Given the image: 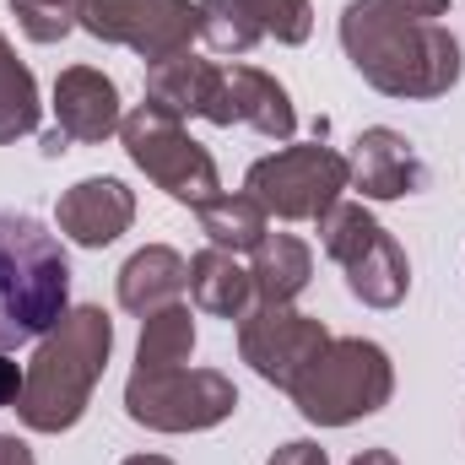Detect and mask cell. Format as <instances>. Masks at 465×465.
<instances>
[{
	"mask_svg": "<svg viewBox=\"0 0 465 465\" xmlns=\"http://www.w3.org/2000/svg\"><path fill=\"white\" fill-rule=\"evenodd\" d=\"M341 49L351 71L384 98H444L465 71L460 38L444 22L401 16L384 0H351L341 11Z\"/></svg>",
	"mask_w": 465,
	"mask_h": 465,
	"instance_id": "1",
	"label": "cell"
},
{
	"mask_svg": "<svg viewBox=\"0 0 465 465\" xmlns=\"http://www.w3.org/2000/svg\"><path fill=\"white\" fill-rule=\"evenodd\" d=\"M109 351H114V320L104 309H93V303L65 309L60 325L33 341V362H27L22 401H16L22 428L27 433H71L93 406Z\"/></svg>",
	"mask_w": 465,
	"mask_h": 465,
	"instance_id": "2",
	"label": "cell"
},
{
	"mask_svg": "<svg viewBox=\"0 0 465 465\" xmlns=\"http://www.w3.org/2000/svg\"><path fill=\"white\" fill-rule=\"evenodd\" d=\"M71 309L65 243L38 217L0 212V351L33 347Z\"/></svg>",
	"mask_w": 465,
	"mask_h": 465,
	"instance_id": "3",
	"label": "cell"
},
{
	"mask_svg": "<svg viewBox=\"0 0 465 465\" xmlns=\"http://www.w3.org/2000/svg\"><path fill=\"white\" fill-rule=\"evenodd\" d=\"M292 406L314 428H351L390 406L395 395V362L379 341L362 336H331L309 357V368L292 379Z\"/></svg>",
	"mask_w": 465,
	"mask_h": 465,
	"instance_id": "4",
	"label": "cell"
},
{
	"mask_svg": "<svg viewBox=\"0 0 465 465\" xmlns=\"http://www.w3.org/2000/svg\"><path fill=\"white\" fill-rule=\"evenodd\" d=\"M351 190V163L325 141H287L282 152L249 163L243 195L276 223H320Z\"/></svg>",
	"mask_w": 465,
	"mask_h": 465,
	"instance_id": "5",
	"label": "cell"
},
{
	"mask_svg": "<svg viewBox=\"0 0 465 465\" xmlns=\"http://www.w3.org/2000/svg\"><path fill=\"white\" fill-rule=\"evenodd\" d=\"M238 411V390L223 368H130L124 417L146 433H206Z\"/></svg>",
	"mask_w": 465,
	"mask_h": 465,
	"instance_id": "6",
	"label": "cell"
},
{
	"mask_svg": "<svg viewBox=\"0 0 465 465\" xmlns=\"http://www.w3.org/2000/svg\"><path fill=\"white\" fill-rule=\"evenodd\" d=\"M119 141H124V157L163 190L173 195L179 206H201L212 195H223V173H217V157L184 130V119L163 114L152 104L130 109L119 124Z\"/></svg>",
	"mask_w": 465,
	"mask_h": 465,
	"instance_id": "7",
	"label": "cell"
},
{
	"mask_svg": "<svg viewBox=\"0 0 465 465\" xmlns=\"http://www.w3.org/2000/svg\"><path fill=\"white\" fill-rule=\"evenodd\" d=\"M76 27L98 44H119L130 54H141L146 65L190 49V38H201V16L195 0H82Z\"/></svg>",
	"mask_w": 465,
	"mask_h": 465,
	"instance_id": "8",
	"label": "cell"
},
{
	"mask_svg": "<svg viewBox=\"0 0 465 465\" xmlns=\"http://www.w3.org/2000/svg\"><path fill=\"white\" fill-rule=\"evenodd\" d=\"M325 341H331L325 320L303 314L298 303H254L238 320V357L276 390H292V379Z\"/></svg>",
	"mask_w": 465,
	"mask_h": 465,
	"instance_id": "9",
	"label": "cell"
},
{
	"mask_svg": "<svg viewBox=\"0 0 465 465\" xmlns=\"http://www.w3.org/2000/svg\"><path fill=\"white\" fill-rule=\"evenodd\" d=\"M201 119H212V124H249V130H260L271 141H292L298 135V109H292L287 87L271 71L238 65V60L217 65V87H212V104H206Z\"/></svg>",
	"mask_w": 465,
	"mask_h": 465,
	"instance_id": "10",
	"label": "cell"
},
{
	"mask_svg": "<svg viewBox=\"0 0 465 465\" xmlns=\"http://www.w3.org/2000/svg\"><path fill=\"white\" fill-rule=\"evenodd\" d=\"M351 190L362 201H401V195H417L428 190V163L417 157V146L390 130V124H368L351 146Z\"/></svg>",
	"mask_w": 465,
	"mask_h": 465,
	"instance_id": "11",
	"label": "cell"
},
{
	"mask_svg": "<svg viewBox=\"0 0 465 465\" xmlns=\"http://www.w3.org/2000/svg\"><path fill=\"white\" fill-rule=\"evenodd\" d=\"M124 109H119V87L98 65H65L54 76V130H65V141L76 146H104L119 135Z\"/></svg>",
	"mask_w": 465,
	"mask_h": 465,
	"instance_id": "12",
	"label": "cell"
},
{
	"mask_svg": "<svg viewBox=\"0 0 465 465\" xmlns=\"http://www.w3.org/2000/svg\"><path fill=\"white\" fill-rule=\"evenodd\" d=\"M54 223L76 249H109L135 223V190H124L119 179H82L60 195Z\"/></svg>",
	"mask_w": 465,
	"mask_h": 465,
	"instance_id": "13",
	"label": "cell"
},
{
	"mask_svg": "<svg viewBox=\"0 0 465 465\" xmlns=\"http://www.w3.org/2000/svg\"><path fill=\"white\" fill-rule=\"evenodd\" d=\"M114 292L124 314L146 320V314H157V309H168V303H179L190 292V260L179 249H168V243H146L119 265Z\"/></svg>",
	"mask_w": 465,
	"mask_h": 465,
	"instance_id": "14",
	"label": "cell"
},
{
	"mask_svg": "<svg viewBox=\"0 0 465 465\" xmlns=\"http://www.w3.org/2000/svg\"><path fill=\"white\" fill-rule=\"evenodd\" d=\"M190 303L212 320H228L238 325L249 309H254V282H249V265H238V254L228 249H201L190 254Z\"/></svg>",
	"mask_w": 465,
	"mask_h": 465,
	"instance_id": "15",
	"label": "cell"
},
{
	"mask_svg": "<svg viewBox=\"0 0 465 465\" xmlns=\"http://www.w3.org/2000/svg\"><path fill=\"white\" fill-rule=\"evenodd\" d=\"M217 87V60H201L195 49H179L157 65H146V104L173 119H201Z\"/></svg>",
	"mask_w": 465,
	"mask_h": 465,
	"instance_id": "16",
	"label": "cell"
},
{
	"mask_svg": "<svg viewBox=\"0 0 465 465\" xmlns=\"http://www.w3.org/2000/svg\"><path fill=\"white\" fill-rule=\"evenodd\" d=\"M249 282L254 303H298L303 287L314 282V249L292 232H265L260 249L249 254Z\"/></svg>",
	"mask_w": 465,
	"mask_h": 465,
	"instance_id": "17",
	"label": "cell"
},
{
	"mask_svg": "<svg viewBox=\"0 0 465 465\" xmlns=\"http://www.w3.org/2000/svg\"><path fill=\"white\" fill-rule=\"evenodd\" d=\"M341 271H347V292L357 303H368V309H401L406 292H411V260L395 243V232L384 228L373 232V243Z\"/></svg>",
	"mask_w": 465,
	"mask_h": 465,
	"instance_id": "18",
	"label": "cell"
},
{
	"mask_svg": "<svg viewBox=\"0 0 465 465\" xmlns=\"http://www.w3.org/2000/svg\"><path fill=\"white\" fill-rule=\"evenodd\" d=\"M195 223L206 232L212 249H228V254H254L260 238L271 232V217L260 212V201H249L243 190L238 195H212L195 206Z\"/></svg>",
	"mask_w": 465,
	"mask_h": 465,
	"instance_id": "19",
	"label": "cell"
},
{
	"mask_svg": "<svg viewBox=\"0 0 465 465\" xmlns=\"http://www.w3.org/2000/svg\"><path fill=\"white\" fill-rule=\"evenodd\" d=\"M44 104H38V82L27 71V60H16L11 38L0 33V146H16L38 130Z\"/></svg>",
	"mask_w": 465,
	"mask_h": 465,
	"instance_id": "20",
	"label": "cell"
},
{
	"mask_svg": "<svg viewBox=\"0 0 465 465\" xmlns=\"http://www.w3.org/2000/svg\"><path fill=\"white\" fill-rule=\"evenodd\" d=\"M190 351H195V314H190V303H168V309L141 320L135 368H184Z\"/></svg>",
	"mask_w": 465,
	"mask_h": 465,
	"instance_id": "21",
	"label": "cell"
},
{
	"mask_svg": "<svg viewBox=\"0 0 465 465\" xmlns=\"http://www.w3.org/2000/svg\"><path fill=\"white\" fill-rule=\"evenodd\" d=\"M195 16H201V38L217 54H249L254 44H265V33L243 0H195Z\"/></svg>",
	"mask_w": 465,
	"mask_h": 465,
	"instance_id": "22",
	"label": "cell"
},
{
	"mask_svg": "<svg viewBox=\"0 0 465 465\" xmlns=\"http://www.w3.org/2000/svg\"><path fill=\"white\" fill-rule=\"evenodd\" d=\"M373 232H379V223H373V212H368L362 201H336V206L320 217V249H325L336 265H351V260L373 243Z\"/></svg>",
	"mask_w": 465,
	"mask_h": 465,
	"instance_id": "23",
	"label": "cell"
},
{
	"mask_svg": "<svg viewBox=\"0 0 465 465\" xmlns=\"http://www.w3.org/2000/svg\"><path fill=\"white\" fill-rule=\"evenodd\" d=\"M243 5L260 22V33L276 38V44H287V49L309 44V33H314V5L309 0H243Z\"/></svg>",
	"mask_w": 465,
	"mask_h": 465,
	"instance_id": "24",
	"label": "cell"
},
{
	"mask_svg": "<svg viewBox=\"0 0 465 465\" xmlns=\"http://www.w3.org/2000/svg\"><path fill=\"white\" fill-rule=\"evenodd\" d=\"M11 16L33 44H60L65 33H76L82 0H11Z\"/></svg>",
	"mask_w": 465,
	"mask_h": 465,
	"instance_id": "25",
	"label": "cell"
},
{
	"mask_svg": "<svg viewBox=\"0 0 465 465\" xmlns=\"http://www.w3.org/2000/svg\"><path fill=\"white\" fill-rule=\"evenodd\" d=\"M265 465H331V455H325L314 439H292V444H282Z\"/></svg>",
	"mask_w": 465,
	"mask_h": 465,
	"instance_id": "26",
	"label": "cell"
},
{
	"mask_svg": "<svg viewBox=\"0 0 465 465\" xmlns=\"http://www.w3.org/2000/svg\"><path fill=\"white\" fill-rule=\"evenodd\" d=\"M22 379H27V368H22L11 351H0V411L22 401Z\"/></svg>",
	"mask_w": 465,
	"mask_h": 465,
	"instance_id": "27",
	"label": "cell"
},
{
	"mask_svg": "<svg viewBox=\"0 0 465 465\" xmlns=\"http://www.w3.org/2000/svg\"><path fill=\"white\" fill-rule=\"evenodd\" d=\"M384 5H395L401 16H417V22H444L450 16V0H384Z\"/></svg>",
	"mask_w": 465,
	"mask_h": 465,
	"instance_id": "28",
	"label": "cell"
},
{
	"mask_svg": "<svg viewBox=\"0 0 465 465\" xmlns=\"http://www.w3.org/2000/svg\"><path fill=\"white\" fill-rule=\"evenodd\" d=\"M0 465H38V460H33L27 439H16V433H0Z\"/></svg>",
	"mask_w": 465,
	"mask_h": 465,
	"instance_id": "29",
	"label": "cell"
},
{
	"mask_svg": "<svg viewBox=\"0 0 465 465\" xmlns=\"http://www.w3.org/2000/svg\"><path fill=\"white\" fill-rule=\"evenodd\" d=\"M60 152H71V141H65V130H49L44 135V157H60Z\"/></svg>",
	"mask_w": 465,
	"mask_h": 465,
	"instance_id": "30",
	"label": "cell"
},
{
	"mask_svg": "<svg viewBox=\"0 0 465 465\" xmlns=\"http://www.w3.org/2000/svg\"><path fill=\"white\" fill-rule=\"evenodd\" d=\"M351 465H401V460H395L390 450H362V455H357Z\"/></svg>",
	"mask_w": 465,
	"mask_h": 465,
	"instance_id": "31",
	"label": "cell"
},
{
	"mask_svg": "<svg viewBox=\"0 0 465 465\" xmlns=\"http://www.w3.org/2000/svg\"><path fill=\"white\" fill-rule=\"evenodd\" d=\"M119 465H173L168 455H130V460H119Z\"/></svg>",
	"mask_w": 465,
	"mask_h": 465,
	"instance_id": "32",
	"label": "cell"
}]
</instances>
